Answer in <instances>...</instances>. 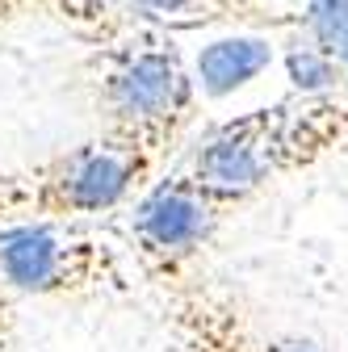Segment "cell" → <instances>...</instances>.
Wrapping results in <instances>:
<instances>
[{"label": "cell", "mask_w": 348, "mask_h": 352, "mask_svg": "<svg viewBox=\"0 0 348 352\" xmlns=\"http://www.w3.org/2000/svg\"><path fill=\"white\" fill-rule=\"evenodd\" d=\"M197 84L185 76L181 55L164 38H139L101 55V105L118 135L139 139L155 155L193 122Z\"/></svg>", "instance_id": "obj_1"}, {"label": "cell", "mask_w": 348, "mask_h": 352, "mask_svg": "<svg viewBox=\"0 0 348 352\" xmlns=\"http://www.w3.org/2000/svg\"><path fill=\"white\" fill-rule=\"evenodd\" d=\"M269 172H277V109H260L214 130L193 151L189 181L206 189L219 206H227L260 189Z\"/></svg>", "instance_id": "obj_2"}, {"label": "cell", "mask_w": 348, "mask_h": 352, "mask_svg": "<svg viewBox=\"0 0 348 352\" xmlns=\"http://www.w3.org/2000/svg\"><path fill=\"white\" fill-rule=\"evenodd\" d=\"M219 227V201L197 189L189 176H168L135 210V248L147 269L164 273L189 260Z\"/></svg>", "instance_id": "obj_3"}, {"label": "cell", "mask_w": 348, "mask_h": 352, "mask_svg": "<svg viewBox=\"0 0 348 352\" xmlns=\"http://www.w3.org/2000/svg\"><path fill=\"white\" fill-rule=\"evenodd\" d=\"M109 260L105 243H72L51 227H21L0 235V289L55 294L93 281V264Z\"/></svg>", "instance_id": "obj_4"}, {"label": "cell", "mask_w": 348, "mask_h": 352, "mask_svg": "<svg viewBox=\"0 0 348 352\" xmlns=\"http://www.w3.org/2000/svg\"><path fill=\"white\" fill-rule=\"evenodd\" d=\"M269 63H273V42L269 38H256V34L214 38L210 47H202V55L193 63V84H197L202 97L223 101L235 88L252 84Z\"/></svg>", "instance_id": "obj_5"}, {"label": "cell", "mask_w": 348, "mask_h": 352, "mask_svg": "<svg viewBox=\"0 0 348 352\" xmlns=\"http://www.w3.org/2000/svg\"><path fill=\"white\" fill-rule=\"evenodd\" d=\"M135 9H143L147 17L172 21V25H202V21H252V25H298L302 17L290 13H265V0H135Z\"/></svg>", "instance_id": "obj_6"}, {"label": "cell", "mask_w": 348, "mask_h": 352, "mask_svg": "<svg viewBox=\"0 0 348 352\" xmlns=\"http://www.w3.org/2000/svg\"><path fill=\"white\" fill-rule=\"evenodd\" d=\"M285 76H290V84L298 88V93H327V88H336L344 80L340 63L307 34V25H302V21H298L294 42L285 47Z\"/></svg>", "instance_id": "obj_7"}, {"label": "cell", "mask_w": 348, "mask_h": 352, "mask_svg": "<svg viewBox=\"0 0 348 352\" xmlns=\"http://www.w3.org/2000/svg\"><path fill=\"white\" fill-rule=\"evenodd\" d=\"M302 25L340 63V72L348 80V0H307Z\"/></svg>", "instance_id": "obj_8"}, {"label": "cell", "mask_w": 348, "mask_h": 352, "mask_svg": "<svg viewBox=\"0 0 348 352\" xmlns=\"http://www.w3.org/2000/svg\"><path fill=\"white\" fill-rule=\"evenodd\" d=\"M265 5H277V0H265Z\"/></svg>", "instance_id": "obj_9"}]
</instances>
